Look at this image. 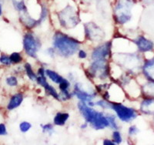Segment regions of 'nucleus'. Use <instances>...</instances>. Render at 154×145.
<instances>
[{
  "label": "nucleus",
  "mask_w": 154,
  "mask_h": 145,
  "mask_svg": "<svg viewBox=\"0 0 154 145\" xmlns=\"http://www.w3.org/2000/svg\"><path fill=\"white\" fill-rule=\"evenodd\" d=\"M48 16H49V8L46 4H42L41 5V10H40V15H39V18H38V22L39 23H43L45 20H46Z\"/></svg>",
  "instance_id": "23"
},
{
  "label": "nucleus",
  "mask_w": 154,
  "mask_h": 145,
  "mask_svg": "<svg viewBox=\"0 0 154 145\" xmlns=\"http://www.w3.org/2000/svg\"><path fill=\"white\" fill-rule=\"evenodd\" d=\"M19 18L21 23L26 27L28 30L35 28L38 25H40L38 19H35L34 18L31 17L29 14L28 11L26 12H19Z\"/></svg>",
  "instance_id": "16"
},
{
  "label": "nucleus",
  "mask_w": 154,
  "mask_h": 145,
  "mask_svg": "<svg viewBox=\"0 0 154 145\" xmlns=\"http://www.w3.org/2000/svg\"><path fill=\"white\" fill-rule=\"evenodd\" d=\"M2 6L1 2H0V16H2Z\"/></svg>",
  "instance_id": "39"
},
{
  "label": "nucleus",
  "mask_w": 154,
  "mask_h": 145,
  "mask_svg": "<svg viewBox=\"0 0 154 145\" xmlns=\"http://www.w3.org/2000/svg\"><path fill=\"white\" fill-rule=\"evenodd\" d=\"M5 83L9 87H17L18 84V79L17 77H15V76H10V77H8L7 78L5 79Z\"/></svg>",
  "instance_id": "30"
},
{
  "label": "nucleus",
  "mask_w": 154,
  "mask_h": 145,
  "mask_svg": "<svg viewBox=\"0 0 154 145\" xmlns=\"http://www.w3.org/2000/svg\"><path fill=\"white\" fill-rule=\"evenodd\" d=\"M59 85V89H60V91L62 90H69L70 87H71V83L69 80L64 78L63 80L61 81Z\"/></svg>",
  "instance_id": "28"
},
{
  "label": "nucleus",
  "mask_w": 154,
  "mask_h": 145,
  "mask_svg": "<svg viewBox=\"0 0 154 145\" xmlns=\"http://www.w3.org/2000/svg\"><path fill=\"white\" fill-rule=\"evenodd\" d=\"M140 129L136 125H132L128 129V134L130 137H134L140 133Z\"/></svg>",
  "instance_id": "31"
},
{
  "label": "nucleus",
  "mask_w": 154,
  "mask_h": 145,
  "mask_svg": "<svg viewBox=\"0 0 154 145\" xmlns=\"http://www.w3.org/2000/svg\"><path fill=\"white\" fill-rule=\"evenodd\" d=\"M24 100V96L22 93H17L14 94L10 98L9 103L7 104V109L9 110H15L19 107Z\"/></svg>",
  "instance_id": "17"
},
{
  "label": "nucleus",
  "mask_w": 154,
  "mask_h": 145,
  "mask_svg": "<svg viewBox=\"0 0 154 145\" xmlns=\"http://www.w3.org/2000/svg\"><path fill=\"white\" fill-rule=\"evenodd\" d=\"M0 63L5 65V66H10L12 64L10 57H9V56H7V55H2V56H0Z\"/></svg>",
  "instance_id": "32"
},
{
  "label": "nucleus",
  "mask_w": 154,
  "mask_h": 145,
  "mask_svg": "<svg viewBox=\"0 0 154 145\" xmlns=\"http://www.w3.org/2000/svg\"><path fill=\"white\" fill-rule=\"evenodd\" d=\"M112 140L116 144H120L123 141V137L118 130H113L112 134Z\"/></svg>",
  "instance_id": "26"
},
{
  "label": "nucleus",
  "mask_w": 154,
  "mask_h": 145,
  "mask_svg": "<svg viewBox=\"0 0 154 145\" xmlns=\"http://www.w3.org/2000/svg\"><path fill=\"white\" fill-rule=\"evenodd\" d=\"M7 129L4 124H0V136H5L7 135Z\"/></svg>",
  "instance_id": "35"
},
{
  "label": "nucleus",
  "mask_w": 154,
  "mask_h": 145,
  "mask_svg": "<svg viewBox=\"0 0 154 145\" xmlns=\"http://www.w3.org/2000/svg\"><path fill=\"white\" fill-rule=\"evenodd\" d=\"M72 95L78 99L79 101L89 102L93 101V99L96 97V91H89L86 90L82 88V84L80 83H75L73 86V90H72Z\"/></svg>",
  "instance_id": "10"
},
{
  "label": "nucleus",
  "mask_w": 154,
  "mask_h": 145,
  "mask_svg": "<svg viewBox=\"0 0 154 145\" xmlns=\"http://www.w3.org/2000/svg\"><path fill=\"white\" fill-rule=\"evenodd\" d=\"M46 76L48 79H49L52 82L56 84H60L63 80L64 77H62L55 70H50V69H46Z\"/></svg>",
  "instance_id": "20"
},
{
  "label": "nucleus",
  "mask_w": 154,
  "mask_h": 145,
  "mask_svg": "<svg viewBox=\"0 0 154 145\" xmlns=\"http://www.w3.org/2000/svg\"><path fill=\"white\" fill-rule=\"evenodd\" d=\"M95 106L100 107L103 110H111V101L105 100V99H101L95 102Z\"/></svg>",
  "instance_id": "24"
},
{
  "label": "nucleus",
  "mask_w": 154,
  "mask_h": 145,
  "mask_svg": "<svg viewBox=\"0 0 154 145\" xmlns=\"http://www.w3.org/2000/svg\"><path fill=\"white\" fill-rule=\"evenodd\" d=\"M153 121H154V119H153Z\"/></svg>",
  "instance_id": "41"
},
{
  "label": "nucleus",
  "mask_w": 154,
  "mask_h": 145,
  "mask_svg": "<svg viewBox=\"0 0 154 145\" xmlns=\"http://www.w3.org/2000/svg\"><path fill=\"white\" fill-rule=\"evenodd\" d=\"M137 3V0H116L113 8V18L116 23L124 25L131 21L132 9Z\"/></svg>",
  "instance_id": "3"
},
{
  "label": "nucleus",
  "mask_w": 154,
  "mask_h": 145,
  "mask_svg": "<svg viewBox=\"0 0 154 145\" xmlns=\"http://www.w3.org/2000/svg\"><path fill=\"white\" fill-rule=\"evenodd\" d=\"M87 2H93V1H96V0H86Z\"/></svg>",
  "instance_id": "40"
},
{
  "label": "nucleus",
  "mask_w": 154,
  "mask_h": 145,
  "mask_svg": "<svg viewBox=\"0 0 154 145\" xmlns=\"http://www.w3.org/2000/svg\"><path fill=\"white\" fill-rule=\"evenodd\" d=\"M141 91L144 97L154 98V82L148 80V82L142 86Z\"/></svg>",
  "instance_id": "19"
},
{
  "label": "nucleus",
  "mask_w": 154,
  "mask_h": 145,
  "mask_svg": "<svg viewBox=\"0 0 154 145\" xmlns=\"http://www.w3.org/2000/svg\"><path fill=\"white\" fill-rule=\"evenodd\" d=\"M77 54H78V57H79V59H81V60L86 59L88 56L86 51H85L84 49H79V51L77 52Z\"/></svg>",
  "instance_id": "34"
},
{
  "label": "nucleus",
  "mask_w": 154,
  "mask_h": 145,
  "mask_svg": "<svg viewBox=\"0 0 154 145\" xmlns=\"http://www.w3.org/2000/svg\"><path fill=\"white\" fill-rule=\"evenodd\" d=\"M89 126L96 131H101L109 128V125L105 113L102 111L97 112L94 120L89 124Z\"/></svg>",
  "instance_id": "13"
},
{
  "label": "nucleus",
  "mask_w": 154,
  "mask_h": 145,
  "mask_svg": "<svg viewBox=\"0 0 154 145\" xmlns=\"http://www.w3.org/2000/svg\"><path fill=\"white\" fill-rule=\"evenodd\" d=\"M46 54H47L49 57L52 58V59L55 58L56 55L57 54V53H56V49H55V48L53 47H53H49L47 49H46Z\"/></svg>",
  "instance_id": "33"
},
{
  "label": "nucleus",
  "mask_w": 154,
  "mask_h": 145,
  "mask_svg": "<svg viewBox=\"0 0 154 145\" xmlns=\"http://www.w3.org/2000/svg\"><path fill=\"white\" fill-rule=\"evenodd\" d=\"M86 38L91 42H101L105 37V33L100 26L94 22H89L83 24Z\"/></svg>",
  "instance_id": "8"
},
{
  "label": "nucleus",
  "mask_w": 154,
  "mask_h": 145,
  "mask_svg": "<svg viewBox=\"0 0 154 145\" xmlns=\"http://www.w3.org/2000/svg\"><path fill=\"white\" fill-rule=\"evenodd\" d=\"M32 124L29 121H23L19 124V131H21L22 133L25 134L28 132L32 128Z\"/></svg>",
  "instance_id": "29"
},
{
  "label": "nucleus",
  "mask_w": 154,
  "mask_h": 145,
  "mask_svg": "<svg viewBox=\"0 0 154 145\" xmlns=\"http://www.w3.org/2000/svg\"><path fill=\"white\" fill-rule=\"evenodd\" d=\"M116 63L129 74H137L142 71L143 60L139 53H118L113 56Z\"/></svg>",
  "instance_id": "2"
},
{
  "label": "nucleus",
  "mask_w": 154,
  "mask_h": 145,
  "mask_svg": "<svg viewBox=\"0 0 154 145\" xmlns=\"http://www.w3.org/2000/svg\"><path fill=\"white\" fill-rule=\"evenodd\" d=\"M24 69L27 77H29L30 80L33 81V82H36L37 74H35V72H34L32 65L29 63H26L24 65Z\"/></svg>",
  "instance_id": "21"
},
{
  "label": "nucleus",
  "mask_w": 154,
  "mask_h": 145,
  "mask_svg": "<svg viewBox=\"0 0 154 145\" xmlns=\"http://www.w3.org/2000/svg\"><path fill=\"white\" fill-rule=\"evenodd\" d=\"M9 57H10L12 63H14V64H18V63H21L23 61V56H22V55L19 52H12V54L9 56Z\"/></svg>",
  "instance_id": "27"
},
{
  "label": "nucleus",
  "mask_w": 154,
  "mask_h": 145,
  "mask_svg": "<svg viewBox=\"0 0 154 145\" xmlns=\"http://www.w3.org/2000/svg\"><path fill=\"white\" fill-rule=\"evenodd\" d=\"M103 144H104V145H116V143H114L113 140H110V139H104L103 142Z\"/></svg>",
  "instance_id": "36"
},
{
  "label": "nucleus",
  "mask_w": 154,
  "mask_h": 145,
  "mask_svg": "<svg viewBox=\"0 0 154 145\" xmlns=\"http://www.w3.org/2000/svg\"><path fill=\"white\" fill-rule=\"evenodd\" d=\"M112 56V42L106 41L93 48L91 52L92 60L108 61Z\"/></svg>",
  "instance_id": "9"
},
{
  "label": "nucleus",
  "mask_w": 154,
  "mask_h": 145,
  "mask_svg": "<svg viewBox=\"0 0 154 145\" xmlns=\"http://www.w3.org/2000/svg\"><path fill=\"white\" fill-rule=\"evenodd\" d=\"M87 74L91 79L106 80L110 76V67L106 60H92L87 69Z\"/></svg>",
  "instance_id": "5"
},
{
  "label": "nucleus",
  "mask_w": 154,
  "mask_h": 145,
  "mask_svg": "<svg viewBox=\"0 0 154 145\" xmlns=\"http://www.w3.org/2000/svg\"><path fill=\"white\" fill-rule=\"evenodd\" d=\"M111 110L115 112L116 116L122 122L130 123L138 117V112L134 108L121 103L111 102Z\"/></svg>",
  "instance_id": "7"
},
{
  "label": "nucleus",
  "mask_w": 154,
  "mask_h": 145,
  "mask_svg": "<svg viewBox=\"0 0 154 145\" xmlns=\"http://www.w3.org/2000/svg\"><path fill=\"white\" fill-rule=\"evenodd\" d=\"M80 46L78 39L61 31H56L53 36V46L56 53L63 58L74 56L80 49Z\"/></svg>",
  "instance_id": "1"
},
{
  "label": "nucleus",
  "mask_w": 154,
  "mask_h": 145,
  "mask_svg": "<svg viewBox=\"0 0 154 145\" xmlns=\"http://www.w3.org/2000/svg\"><path fill=\"white\" fill-rule=\"evenodd\" d=\"M69 118V114L66 112H57L53 118V124L56 126H64Z\"/></svg>",
  "instance_id": "18"
},
{
  "label": "nucleus",
  "mask_w": 154,
  "mask_h": 145,
  "mask_svg": "<svg viewBox=\"0 0 154 145\" xmlns=\"http://www.w3.org/2000/svg\"><path fill=\"white\" fill-rule=\"evenodd\" d=\"M142 73L147 80L154 82V57L144 60L142 67Z\"/></svg>",
  "instance_id": "15"
},
{
  "label": "nucleus",
  "mask_w": 154,
  "mask_h": 145,
  "mask_svg": "<svg viewBox=\"0 0 154 145\" xmlns=\"http://www.w3.org/2000/svg\"><path fill=\"white\" fill-rule=\"evenodd\" d=\"M88 126H89V124H88L87 122H86V121H85V122L83 123V124H81L80 128L82 130H85V129H86V128H88Z\"/></svg>",
  "instance_id": "38"
},
{
  "label": "nucleus",
  "mask_w": 154,
  "mask_h": 145,
  "mask_svg": "<svg viewBox=\"0 0 154 145\" xmlns=\"http://www.w3.org/2000/svg\"><path fill=\"white\" fill-rule=\"evenodd\" d=\"M23 44L26 54L32 59L38 58V52L40 50L42 43L37 36L32 32H28L23 36Z\"/></svg>",
  "instance_id": "6"
},
{
  "label": "nucleus",
  "mask_w": 154,
  "mask_h": 145,
  "mask_svg": "<svg viewBox=\"0 0 154 145\" xmlns=\"http://www.w3.org/2000/svg\"><path fill=\"white\" fill-rule=\"evenodd\" d=\"M40 128L42 129V133L43 134H46L49 135H52L53 133H54L55 129H54V126H53L52 124H41Z\"/></svg>",
  "instance_id": "25"
},
{
  "label": "nucleus",
  "mask_w": 154,
  "mask_h": 145,
  "mask_svg": "<svg viewBox=\"0 0 154 145\" xmlns=\"http://www.w3.org/2000/svg\"><path fill=\"white\" fill-rule=\"evenodd\" d=\"M145 5H152L154 4V0H140Z\"/></svg>",
  "instance_id": "37"
},
{
  "label": "nucleus",
  "mask_w": 154,
  "mask_h": 145,
  "mask_svg": "<svg viewBox=\"0 0 154 145\" xmlns=\"http://www.w3.org/2000/svg\"><path fill=\"white\" fill-rule=\"evenodd\" d=\"M133 42L137 46L140 52H151L154 49L153 42L143 35H140L136 37L133 40Z\"/></svg>",
  "instance_id": "12"
},
{
  "label": "nucleus",
  "mask_w": 154,
  "mask_h": 145,
  "mask_svg": "<svg viewBox=\"0 0 154 145\" xmlns=\"http://www.w3.org/2000/svg\"><path fill=\"white\" fill-rule=\"evenodd\" d=\"M57 17L60 26L65 30L75 28L80 22L78 12L70 5H67L64 9L59 11Z\"/></svg>",
  "instance_id": "4"
},
{
  "label": "nucleus",
  "mask_w": 154,
  "mask_h": 145,
  "mask_svg": "<svg viewBox=\"0 0 154 145\" xmlns=\"http://www.w3.org/2000/svg\"><path fill=\"white\" fill-rule=\"evenodd\" d=\"M77 107H78L79 112L83 117L84 121L89 124L94 120L95 117L98 112V110H95L93 107L89 106L87 103L84 101H79V103H77Z\"/></svg>",
  "instance_id": "11"
},
{
  "label": "nucleus",
  "mask_w": 154,
  "mask_h": 145,
  "mask_svg": "<svg viewBox=\"0 0 154 145\" xmlns=\"http://www.w3.org/2000/svg\"><path fill=\"white\" fill-rule=\"evenodd\" d=\"M106 118L108 120L109 128L112 130H119V125L117 123V117L112 114H106Z\"/></svg>",
  "instance_id": "22"
},
{
  "label": "nucleus",
  "mask_w": 154,
  "mask_h": 145,
  "mask_svg": "<svg viewBox=\"0 0 154 145\" xmlns=\"http://www.w3.org/2000/svg\"><path fill=\"white\" fill-rule=\"evenodd\" d=\"M140 110L143 114L148 116H154V98L144 97L140 103Z\"/></svg>",
  "instance_id": "14"
}]
</instances>
